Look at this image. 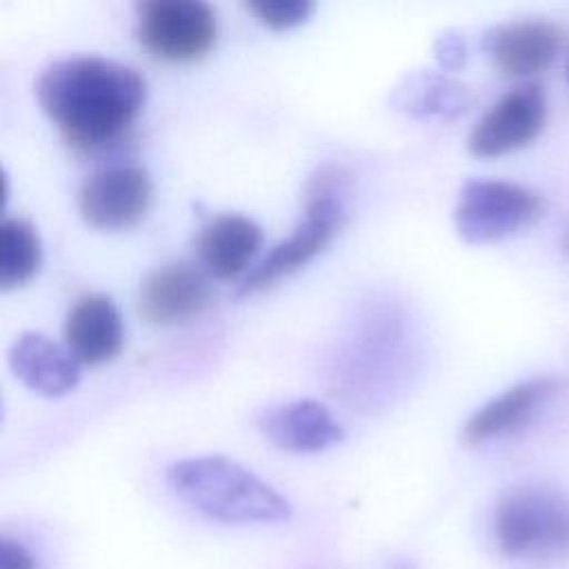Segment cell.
Here are the masks:
<instances>
[{
	"label": "cell",
	"instance_id": "6da1fadb",
	"mask_svg": "<svg viewBox=\"0 0 569 569\" xmlns=\"http://www.w3.org/2000/svg\"><path fill=\"white\" fill-rule=\"evenodd\" d=\"M42 111L78 151L113 144L140 113L144 78L102 56H71L42 69L36 82Z\"/></svg>",
	"mask_w": 569,
	"mask_h": 569
},
{
	"label": "cell",
	"instance_id": "7a4b0ae2",
	"mask_svg": "<svg viewBox=\"0 0 569 569\" xmlns=\"http://www.w3.org/2000/svg\"><path fill=\"white\" fill-rule=\"evenodd\" d=\"M167 485L182 502L227 525H271L291 516L273 487L224 456L178 460L167 469Z\"/></svg>",
	"mask_w": 569,
	"mask_h": 569
},
{
	"label": "cell",
	"instance_id": "3957f363",
	"mask_svg": "<svg viewBox=\"0 0 569 569\" xmlns=\"http://www.w3.org/2000/svg\"><path fill=\"white\" fill-rule=\"evenodd\" d=\"M349 173L338 164L318 167L305 184V218L240 282L236 296H249L291 276L316 258L345 222Z\"/></svg>",
	"mask_w": 569,
	"mask_h": 569
},
{
	"label": "cell",
	"instance_id": "277c9868",
	"mask_svg": "<svg viewBox=\"0 0 569 569\" xmlns=\"http://www.w3.org/2000/svg\"><path fill=\"white\" fill-rule=\"evenodd\" d=\"M493 536L509 558L567 553L569 500L545 487L511 489L496 502Z\"/></svg>",
	"mask_w": 569,
	"mask_h": 569
},
{
	"label": "cell",
	"instance_id": "5b68a950",
	"mask_svg": "<svg viewBox=\"0 0 569 569\" xmlns=\"http://www.w3.org/2000/svg\"><path fill=\"white\" fill-rule=\"evenodd\" d=\"M545 211V200L533 189L509 180H469L458 193L453 222L458 236L469 244L505 240Z\"/></svg>",
	"mask_w": 569,
	"mask_h": 569
},
{
	"label": "cell",
	"instance_id": "8992f818",
	"mask_svg": "<svg viewBox=\"0 0 569 569\" xmlns=\"http://www.w3.org/2000/svg\"><path fill=\"white\" fill-rule=\"evenodd\" d=\"M136 33L153 58L193 62L216 44L218 18L200 0H147L138 4Z\"/></svg>",
	"mask_w": 569,
	"mask_h": 569
},
{
	"label": "cell",
	"instance_id": "52a82bcc",
	"mask_svg": "<svg viewBox=\"0 0 569 569\" xmlns=\"http://www.w3.org/2000/svg\"><path fill=\"white\" fill-rule=\"evenodd\" d=\"M547 122V96L527 82L507 91L471 129L467 147L478 158H498L533 142Z\"/></svg>",
	"mask_w": 569,
	"mask_h": 569
},
{
	"label": "cell",
	"instance_id": "ba28073f",
	"mask_svg": "<svg viewBox=\"0 0 569 569\" xmlns=\"http://www.w3.org/2000/svg\"><path fill=\"white\" fill-rule=\"evenodd\" d=\"M151 180L140 167H111L93 173L78 191V211L96 229L133 227L151 204Z\"/></svg>",
	"mask_w": 569,
	"mask_h": 569
},
{
	"label": "cell",
	"instance_id": "9c48e42d",
	"mask_svg": "<svg viewBox=\"0 0 569 569\" xmlns=\"http://www.w3.org/2000/svg\"><path fill=\"white\" fill-rule=\"evenodd\" d=\"M209 273L184 260L167 262L144 276L138 291V311L149 325H176L198 316L211 300Z\"/></svg>",
	"mask_w": 569,
	"mask_h": 569
},
{
	"label": "cell",
	"instance_id": "30bf717a",
	"mask_svg": "<svg viewBox=\"0 0 569 569\" xmlns=\"http://www.w3.org/2000/svg\"><path fill=\"white\" fill-rule=\"evenodd\" d=\"M562 29L549 20H513L491 29L485 49L493 67L507 78H531L556 60Z\"/></svg>",
	"mask_w": 569,
	"mask_h": 569
},
{
	"label": "cell",
	"instance_id": "8fae6325",
	"mask_svg": "<svg viewBox=\"0 0 569 569\" xmlns=\"http://www.w3.org/2000/svg\"><path fill=\"white\" fill-rule=\"evenodd\" d=\"M258 429L278 449L291 453H318L345 440L342 425L311 398L264 409L258 416Z\"/></svg>",
	"mask_w": 569,
	"mask_h": 569
},
{
	"label": "cell",
	"instance_id": "7c38bea8",
	"mask_svg": "<svg viewBox=\"0 0 569 569\" xmlns=\"http://www.w3.org/2000/svg\"><path fill=\"white\" fill-rule=\"evenodd\" d=\"M556 391L558 380L551 376L529 378L505 389L467 418L462 440L467 445H482L520 431Z\"/></svg>",
	"mask_w": 569,
	"mask_h": 569
},
{
	"label": "cell",
	"instance_id": "4fadbf2b",
	"mask_svg": "<svg viewBox=\"0 0 569 569\" xmlns=\"http://www.w3.org/2000/svg\"><path fill=\"white\" fill-rule=\"evenodd\" d=\"M124 329L113 300L87 293L76 300L64 320V345L82 365H102L122 349Z\"/></svg>",
	"mask_w": 569,
	"mask_h": 569
},
{
	"label": "cell",
	"instance_id": "5bb4252c",
	"mask_svg": "<svg viewBox=\"0 0 569 569\" xmlns=\"http://www.w3.org/2000/svg\"><path fill=\"white\" fill-rule=\"evenodd\" d=\"M80 362L67 347L56 345L42 333L24 331L9 349V367L13 376L31 391L58 398L76 389L80 382Z\"/></svg>",
	"mask_w": 569,
	"mask_h": 569
},
{
	"label": "cell",
	"instance_id": "9a60e30c",
	"mask_svg": "<svg viewBox=\"0 0 569 569\" xmlns=\"http://www.w3.org/2000/svg\"><path fill=\"white\" fill-rule=\"evenodd\" d=\"M260 244L262 229L251 218L240 213L213 216L198 238L200 267L218 280H231L249 267Z\"/></svg>",
	"mask_w": 569,
	"mask_h": 569
},
{
	"label": "cell",
	"instance_id": "2e32d148",
	"mask_svg": "<svg viewBox=\"0 0 569 569\" xmlns=\"http://www.w3.org/2000/svg\"><path fill=\"white\" fill-rule=\"evenodd\" d=\"M391 100L400 111L413 118L451 120L467 109L469 91L442 73L416 71L405 76Z\"/></svg>",
	"mask_w": 569,
	"mask_h": 569
},
{
	"label": "cell",
	"instance_id": "e0dca14e",
	"mask_svg": "<svg viewBox=\"0 0 569 569\" xmlns=\"http://www.w3.org/2000/svg\"><path fill=\"white\" fill-rule=\"evenodd\" d=\"M42 262L38 231L22 218L0 222V287L13 289L29 282Z\"/></svg>",
	"mask_w": 569,
	"mask_h": 569
},
{
	"label": "cell",
	"instance_id": "ac0fdd59",
	"mask_svg": "<svg viewBox=\"0 0 569 569\" xmlns=\"http://www.w3.org/2000/svg\"><path fill=\"white\" fill-rule=\"evenodd\" d=\"M256 18L273 29V31H284L293 29L302 22H307L316 9L311 0H258L247 4Z\"/></svg>",
	"mask_w": 569,
	"mask_h": 569
},
{
	"label": "cell",
	"instance_id": "d6986e66",
	"mask_svg": "<svg viewBox=\"0 0 569 569\" xmlns=\"http://www.w3.org/2000/svg\"><path fill=\"white\" fill-rule=\"evenodd\" d=\"M436 58L445 69H458L465 62V42L456 31H445L433 44Z\"/></svg>",
	"mask_w": 569,
	"mask_h": 569
},
{
	"label": "cell",
	"instance_id": "ffe728a7",
	"mask_svg": "<svg viewBox=\"0 0 569 569\" xmlns=\"http://www.w3.org/2000/svg\"><path fill=\"white\" fill-rule=\"evenodd\" d=\"M0 569H38L33 553L18 540L0 538Z\"/></svg>",
	"mask_w": 569,
	"mask_h": 569
},
{
	"label": "cell",
	"instance_id": "44dd1931",
	"mask_svg": "<svg viewBox=\"0 0 569 569\" xmlns=\"http://www.w3.org/2000/svg\"><path fill=\"white\" fill-rule=\"evenodd\" d=\"M567 80H569V62H567Z\"/></svg>",
	"mask_w": 569,
	"mask_h": 569
},
{
	"label": "cell",
	"instance_id": "7402d4cb",
	"mask_svg": "<svg viewBox=\"0 0 569 569\" xmlns=\"http://www.w3.org/2000/svg\"><path fill=\"white\" fill-rule=\"evenodd\" d=\"M567 244H569V240H567Z\"/></svg>",
	"mask_w": 569,
	"mask_h": 569
}]
</instances>
